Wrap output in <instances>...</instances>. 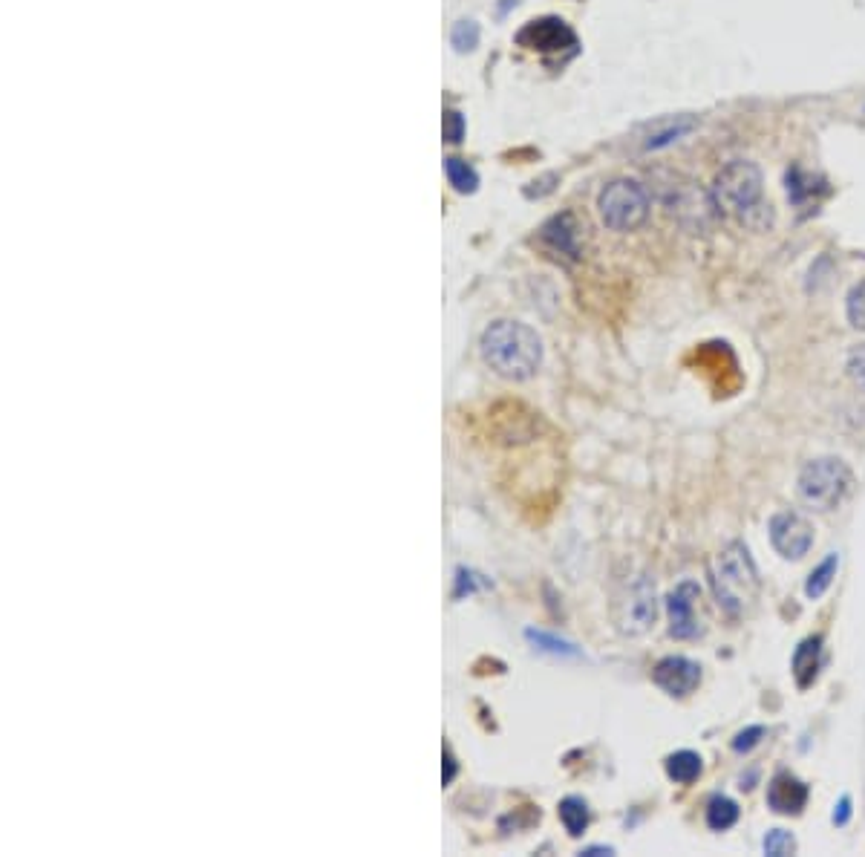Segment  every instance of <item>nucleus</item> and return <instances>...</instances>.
<instances>
[{"instance_id":"f257e3e1","label":"nucleus","mask_w":865,"mask_h":857,"mask_svg":"<svg viewBox=\"0 0 865 857\" xmlns=\"http://www.w3.org/2000/svg\"><path fill=\"white\" fill-rule=\"evenodd\" d=\"M713 202L718 217H730L739 226L762 231L773 223L770 202H765V179L756 162L733 159L713 179Z\"/></svg>"},{"instance_id":"f03ea898","label":"nucleus","mask_w":865,"mask_h":857,"mask_svg":"<svg viewBox=\"0 0 865 857\" xmlns=\"http://www.w3.org/2000/svg\"><path fill=\"white\" fill-rule=\"evenodd\" d=\"M482 358L502 379H531L543 364L540 335L519 321H496L482 332Z\"/></svg>"},{"instance_id":"7ed1b4c3","label":"nucleus","mask_w":865,"mask_h":857,"mask_svg":"<svg viewBox=\"0 0 865 857\" xmlns=\"http://www.w3.org/2000/svg\"><path fill=\"white\" fill-rule=\"evenodd\" d=\"M710 583H713V595H716L718 606L730 618H742L744 612L753 609L756 598H759V589H762V580H759V569H756L744 543L733 540L713 557Z\"/></svg>"},{"instance_id":"20e7f679","label":"nucleus","mask_w":865,"mask_h":857,"mask_svg":"<svg viewBox=\"0 0 865 857\" xmlns=\"http://www.w3.org/2000/svg\"><path fill=\"white\" fill-rule=\"evenodd\" d=\"M854 474L837 456L811 459L796 479L799 500L814 511H834L851 494Z\"/></svg>"},{"instance_id":"39448f33","label":"nucleus","mask_w":865,"mask_h":857,"mask_svg":"<svg viewBox=\"0 0 865 857\" xmlns=\"http://www.w3.org/2000/svg\"><path fill=\"white\" fill-rule=\"evenodd\" d=\"M597 211L606 228L635 231L649 220L652 197L638 179H612L597 197Z\"/></svg>"},{"instance_id":"423d86ee","label":"nucleus","mask_w":865,"mask_h":857,"mask_svg":"<svg viewBox=\"0 0 865 857\" xmlns=\"http://www.w3.org/2000/svg\"><path fill=\"white\" fill-rule=\"evenodd\" d=\"M661 202L669 217H675L690 231H704L718 217L713 194L704 191L695 179L681 177V174L661 182Z\"/></svg>"},{"instance_id":"0eeeda50","label":"nucleus","mask_w":865,"mask_h":857,"mask_svg":"<svg viewBox=\"0 0 865 857\" xmlns=\"http://www.w3.org/2000/svg\"><path fill=\"white\" fill-rule=\"evenodd\" d=\"M615 621H618V630L626 635H643L655 627L658 595H655V583L646 575L623 583V589L615 598Z\"/></svg>"},{"instance_id":"6e6552de","label":"nucleus","mask_w":865,"mask_h":857,"mask_svg":"<svg viewBox=\"0 0 865 857\" xmlns=\"http://www.w3.org/2000/svg\"><path fill=\"white\" fill-rule=\"evenodd\" d=\"M669 635L678 641H692L704 635L701 621V586L695 580H681L667 595Z\"/></svg>"},{"instance_id":"1a4fd4ad","label":"nucleus","mask_w":865,"mask_h":857,"mask_svg":"<svg viewBox=\"0 0 865 857\" xmlns=\"http://www.w3.org/2000/svg\"><path fill=\"white\" fill-rule=\"evenodd\" d=\"M770 543L785 560H802L814 546V529L802 514L779 511L770 520Z\"/></svg>"},{"instance_id":"9d476101","label":"nucleus","mask_w":865,"mask_h":857,"mask_svg":"<svg viewBox=\"0 0 865 857\" xmlns=\"http://www.w3.org/2000/svg\"><path fill=\"white\" fill-rule=\"evenodd\" d=\"M517 47L534 52H566L577 47V35L563 18L545 15L537 21H528L517 32Z\"/></svg>"},{"instance_id":"9b49d317","label":"nucleus","mask_w":865,"mask_h":857,"mask_svg":"<svg viewBox=\"0 0 865 857\" xmlns=\"http://www.w3.org/2000/svg\"><path fill=\"white\" fill-rule=\"evenodd\" d=\"M652 681L667 693V696H690L692 690L701 684V667L684 656L661 658L652 670Z\"/></svg>"},{"instance_id":"f8f14e48","label":"nucleus","mask_w":865,"mask_h":857,"mask_svg":"<svg viewBox=\"0 0 865 857\" xmlns=\"http://www.w3.org/2000/svg\"><path fill=\"white\" fill-rule=\"evenodd\" d=\"M540 243L548 252L554 254L557 260L574 263L580 260V226L574 220L571 211H563L557 217H551L543 228H540Z\"/></svg>"},{"instance_id":"ddd939ff","label":"nucleus","mask_w":865,"mask_h":857,"mask_svg":"<svg viewBox=\"0 0 865 857\" xmlns=\"http://www.w3.org/2000/svg\"><path fill=\"white\" fill-rule=\"evenodd\" d=\"M767 806L776 814H785V817L802 814V808L808 806V785L788 771L776 774L767 785Z\"/></svg>"},{"instance_id":"4468645a","label":"nucleus","mask_w":865,"mask_h":857,"mask_svg":"<svg viewBox=\"0 0 865 857\" xmlns=\"http://www.w3.org/2000/svg\"><path fill=\"white\" fill-rule=\"evenodd\" d=\"M819 664H822V635H811V638H805V641L796 647L791 661L796 684H799L802 690L814 684L816 673H819Z\"/></svg>"},{"instance_id":"2eb2a0df","label":"nucleus","mask_w":865,"mask_h":857,"mask_svg":"<svg viewBox=\"0 0 865 857\" xmlns=\"http://www.w3.org/2000/svg\"><path fill=\"white\" fill-rule=\"evenodd\" d=\"M822 182L816 177H811L808 171H802L799 165H793V168H788V174H785V188H788V200L793 202V205H805V202L816 200V191H825V188H819Z\"/></svg>"},{"instance_id":"dca6fc26","label":"nucleus","mask_w":865,"mask_h":857,"mask_svg":"<svg viewBox=\"0 0 865 857\" xmlns=\"http://www.w3.org/2000/svg\"><path fill=\"white\" fill-rule=\"evenodd\" d=\"M704 765H701V757L695 751H678L667 757V777L678 785H690L701 777Z\"/></svg>"},{"instance_id":"f3484780","label":"nucleus","mask_w":865,"mask_h":857,"mask_svg":"<svg viewBox=\"0 0 865 857\" xmlns=\"http://www.w3.org/2000/svg\"><path fill=\"white\" fill-rule=\"evenodd\" d=\"M837 569H840V557L837 555H828L819 566H816L814 572L808 575V583H805V595L811 598V601H819L828 589H831V583H834V578H837Z\"/></svg>"},{"instance_id":"a211bd4d","label":"nucleus","mask_w":865,"mask_h":857,"mask_svg":"<svg viewBox=\"0 0 865 857\" xmlns=\"http://www.w3.org/2000/svg\"><path fill=\"white\" fill-rule=\"evenodd\" d=\"M739 823V806L730 800V797H721L716 794L710 803H707V826L713 832H727Z\"/></svg>"},{"instance_id":"6ab92c4d","label":"nucleus","mask_w":865,"mask_h":857,"mask_svg":"<svg viewBox=\"0 0 865 857\" xmlns=\"http://www.w3.org/2000/svg\"><path fill=\"white\" fill-rule=\"evenodd\" d=\"M560 820H563V826H566V832H569L571 837H580V834L586 832V826H589V806H586V800H583V797H566V800L560 803Z\"/></svg>"},{"instance_id":"aec40b11","label":"nucleus","mask_w":865,"mask_h":857,"mask_svg":"<svg viewBox=\"0 0 865 857\" xmlns=\"http://www.w3.org/2000/svg\"><path fill=\"white\" fill-rule=\"evenodd\" d=\"M445 174L447 182H450L459 194H473V191L479 188V174L470 168L468 162H462V159H456V156L445 159Z\"/></svg>"},{"instance_id":"412c9836","label":"nucleus","mask_w":865,"mask_h":857,"mask_svg":"<svg viewBox=\"0 0 865 857\" xmlns=\"http://www.w3.org/2000/svg\"><path fill=\"white\" fill-rule=\"evenodd\" d=\"M692 127H695V122H692V119H684V122H675V125L661 127V130H652V133L646 136L643 148H646V151H661V148H667V145H672V142H678L681 136H687Z\"/></svg>"},{"instance_id":"4be33fe9","label":"nucleus","mask_w":865,"mask_h":857,"mask_svg":"<svg viewBox=\"0 0 865 857\" xmlns=\"http://www.w3.org/2000/svg\"><path fill=\"white\" fill-rule=\"evenodd\" d=\"M762 849H765V855L770 857H788L796 852V840H793V834L785 832V829H773V832H767Z\"/></svg>"},{"instance_id":"5701e85b","label":"nucleus","mask_w":865,"mask_h":857,"mask_svg":"<svg viewBox=\"0 0 865 857\" xmlns=\"http://www.w3.org/2000/svg\"><path fill=\"white\" fill-rule=\"evenodd\" d=\"M845 312H848V321H851V327L865 332V280L863 283H857V286L848 292Z\"/></svg>"},{"instance_id":"b1692460","label":"nucleus","mask_w":865,"mask_h":857,"mask_svg":"<svg viewBox=\"0 0 865 857\" xmlns=\"http://www.w3.org/2000/svg\"><path fill=\"white\" fill-rule=\"evenodd\" d=\"M450 44L459 52L476 50V44H479V26L473 24V21H459V24L453 26V32H450Z\"/></svg>"},{"instance_id":"393cba45","label":"nucleus","mask_w":865,"mask_h":857,"mask_svg":"<svg viewBox=\"0 0 865 857\" xmlns=\"http://www.w3.org/2000/svg\"><path fill=\"white\" fill-rule=\"evenodd\" d=\"M528 638H531L537 647H543V650H548V653H554V656H577V650L571 647L569 641H563V638H554V635H548V632L528 630Z\"/></svg>"},{"instance_id":"a878e982","label":"nucleus","mask_w":865,"mask_h":857,"mask_svg":"<svg viewBox=\"0 0 865 857\" xmlns=\"http://www.w3.org/2000/svg\"><path fill=\"white\" fill-rule=\"evenodd\" d=\"M845 370H848V379L854 381L860 390H865V341L863 344H857V347L848 353Z\"/></svg>"},{"instance_id":"bb28decb","label":"nucleus","mask_w":865,"mask_h":857,"mask_svg":"<svg viewBox=\"0 0 865 857\" xmlns=\"http://www.w3.org/2000/svg\"><path fill=\"white\" fill-rule=\"evenodd\" d=\"M442 133H445V142L450 145H459L465 139V116L459 110H445V119H442Z\"/></svg>"},{"instance_id":"cd10ccee","label":"nucleus","mask_w":865,"mask_h":857,"mask_svg":"<svg viewBox=\"0 0 865 857\" xmlns=\"http://www.w3.org/2000/svg\"><path fill=\"white\" fill-rule=\"evenodd\" d=\"M762 736H765V728H762V725L747 728V731H742L736 739H733V751H736V754H750V751L762 742Z\"/></svg>"},{"instance_id":"c85d7f7f","label":"nucleus","mask_w":865,"mask_h":857,"mask_svg":"<svg viewBox=\"0 0 865 857\" xmlns=\"http://www.w3.org/2000/svg\"><path fill=\"white\" fill-rule=\"evenodd\" d=\"M456 598H462L465 592H473L476 589V580H473V575L470 572H459V578H456Z\"/></svg>"},{"instance_id":"c756f323","label":"nucleus","mask_w":865,"mask_h":857,"mask_svg":"<svg viewBox=\"0 0 865 857\" xmlns=\"http://www.w3.org/2000/svg\"><path fill=\"white\" fill-rule=\"evenodd\" d=\"M848 817H851V797H842L840 806H837V811H834V823H837V826H845Z\"/></svg>"},{"instance_id":"7c9ffc66","label":"nucleus","mask_w":865,"mask_h":857,"mask_svg":"<svg viewBox=\"0 0 865 857\" xmlns=\"http://www.w3.org/2000/svg\"><path fill=\"white\" fill-rule=\"evenodd\" d=\"M453 777H456V759L450 754V748H445V771H442V780H445L447 785Z\"/></svg>"},{"instance_id":"2f4dec72","label":"nucleus","mask_w":865,"mask_h":857,"mask_svg":"<svg viewBox=\"0 0 865 857\" xmlns=\"http://www.w3.org/2000/svg\"><path fill=\"white\" fill-rule=\"evenodd\" d=\"M580 855H612V849H609V846H606V849H603V846H592V849H586V852H580Z\"/></svg>"}]
</instances>
